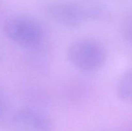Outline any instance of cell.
Returning a JSON list of instances; mask_svg holds the SVG:
<instances>
[{
	"instance_id": "6da1fadb",
	"label": "cell",
	"mask_w": 132,
	"mask_h": 131,
	"mask_svg": "<svg viewBox=\"0 0 132 131\" xmlns=\"http://www.w3.org/2000/svg\"><path fill=\"white\" fill-rule=\"evenodd\" d=\"M43 10L50 19L68 28H77L85 22H105L111 19L109 8L98 0L52 1L44 5Z\"/></svg>"
},
{
	"instance_id": "52a82bcc",
	"label": "cell",
	"mask_w": 132,
	"mask_h": 131,
	"mask_svg": "<svg viewBox=\"0 0 132 131\" xmlns=\"http://www.w3.org/2000/svg\"><path fill=\"white\" fill-rule=\"evenodd\" d=\"M5 111H6V104L1 95H0V118H1L5 114Z\"/></svg>"
},
{
	"instance_id": "3957f363",
	"label": "cell",
	"mask_w": 132,
	"mask_h": 131,
	"mask_svg": "<svg viewBox=\"0 0 132 131\" xmlns=\"http://www.w3.org/2000/svg\"><path fill=\"white\" fill-rule=\"evenodd\" d=\"M67 57L76 69L92 72L99 70L105 64L107 54L99 42L91 39H81L68 46Z\"/></svg>"
},
{
	"instance_id": "277c9868",
	"label": "cell",
	"mask_w": 132,
	"mask_h": 131,
	"mask_svg": "<svg viewBox=\"0 0 132 131\" xmlns=\"http://www.w3.org/2000/svg\"><path fill=\"white\" fill-rule=\"evenodd\" d=\"M9 127L11 131H52V123L48 116L33 107H23L10 116Z\"/></svg>"
},
{
	"instance_id": "7a4b0ae2",
	"label": "cell",
	"mask_w": 132,
	"mask_h": 131,
	"mask_svg": "<svg viewBox=\"0 0 132 131\" xmlns=\"http://www.w3.org/2000/svg\"><path fill=\"white\" fill-rule=\"evenodd\" d=\"M5 34L9 39L23 48H34L41 44L44 30L39 21L31 16L18 15L5 21Z\"/></svg>"
},
{
	"instance_id": "5b68a950",
	"label": "cell",
	"mask_w": 132,
	"mask_h": 131,
	"mask_svg": "<svg viewBox=\"0 0 132 131\" xmlns=\"http://www.w3.org/2000/svg\"><path fill=\"white\" fill-rule=\"evenodd\" d=\"M116 94L120 100L132 104V68L125 72L119 79Z\"/></svg>"
},
{
	"instance_id": "8992f818",
	"label": "cell",
	"mask_w": 132,
	"mask_h": 131,
	"mask_svg": "<svg viewBox=\"0 0 132 131\" xmlns=\"http://www.w3.org/2000/svg\"><path fill=\"white\" fill-rule=\"evenodd\" d=\"M123 32L126 39L132 43V15L129 17L125 21Z\"/></svg>"
}]
</instances>
